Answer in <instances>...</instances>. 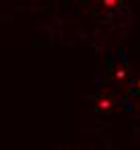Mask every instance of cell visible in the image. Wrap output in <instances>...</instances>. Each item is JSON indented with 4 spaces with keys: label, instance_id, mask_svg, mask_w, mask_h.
Instances as JSON below:
<instances>
[{
    "label": "cell",
    "instance_id": "obj_1",
    "mask_svg": "<svg viewBox=\"0 0 140 150\" xmlns=\"http://www.w3.org/2000/svg\"><path fill=\"white\" fill-rule=\"evenodd\" d=\"M122 6H124V0H95V8L99 12H106V14L118 12Z\"/></svg>",
    "mask_w": 140,
    "mask_h": 150
},
{
    "label": "cell",
    "instance_id": "obj_2",
    "mask_svg": "<svg viewBox=\"0 0 140 150\" xmlns=\"http://www.w3.org/2000/svg\"><path fill=\"white\" fill-rule=\"evenodd\" d=\"M97 108L99 110H112V100L110 98H102V100L97 101Z\"/></svg>",
    "mask_w": 140,
    "mask_h": 150
},
{
    "label": "cell",
    "instance_id": "obj_3",
    "mask_svg": "<svg viewBox=\"0 0 140 150\" xmlns=\"http://www.w3.org/2000/svg\"><path fill=\"white\" fill-rule=\"evenodd\" d=\"M114 75H116L118 79H124V77H126V75H128V67H126V63H124V65H122V67H118L116 71H114Z\"/></svg>",
    "mask_w": 140,
    "mask_h": 150
},
{
    "label": "cell",
    "instance_id": "obj_4",
    "mask_svg": "<svg viewBox=\"0 0 140 150\" xmlns=\"http://www.w3.org/2000/svg\"><path fill=\"white\" fill-rule=\"evenodd\" d=\"M132 85H134V91H136V93H140V77H136V79H134V83H132Z\"/></svg>",
    "mask_w": 140,
    "mask_h": 150
}]
</instances>
